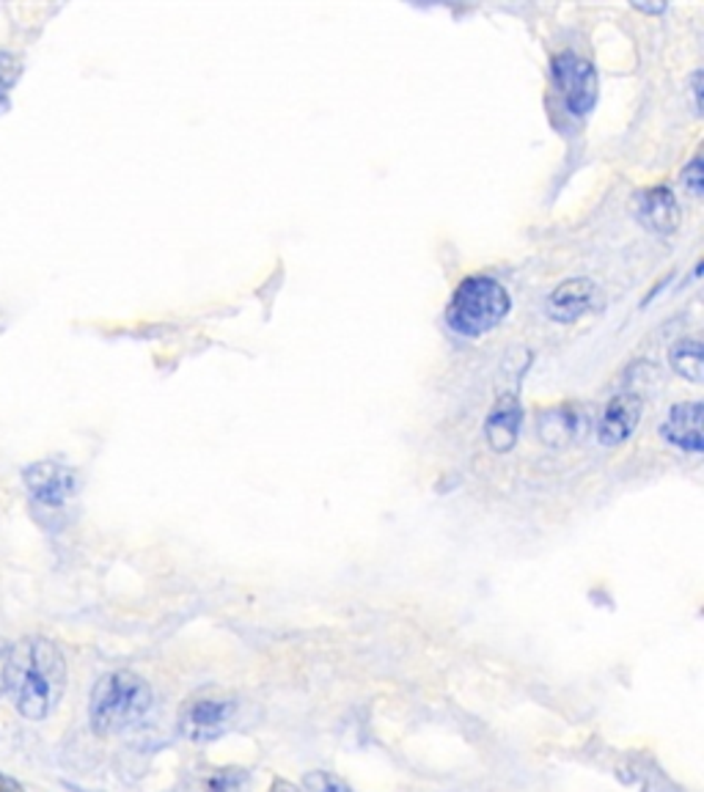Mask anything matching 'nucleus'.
<instances>
[{"mask_svg":"<svg viewBox=\"0 0 704 792\" xmlns=\"http://www.w3.org/2000/svg\"><path fill=\"white\" fill-rule=\"evenodd\" d=\"M9 691L22 719H48L67 691L63 652L50 638H26L11 646Z\"/></svg>","mask_w":704,"mask_h":792,"instance_id":"obj_1","label":"nucleus"},{"mask_svg":"<svg viewBox=\"0 0 704 792\" xmlns=\"http://www.w3.org/2000/svg\"><path fill=\"white\" fill-rule=\"evenodd\" d=\"M151 689L147 680L136 672H110L100 677V683L91 691L89 719L97 735H119L130 730L151 707Z\"/></svg>","mask_w":704,"mask_h":792,"instance_id":"obj_2","label":"nucleus"},{"mask_svg":"<svg viewBox=\"0 0 704 792\" xmlns=\"http://www.w3.org/2000/svg\"><path fill=\"white\" fill-rule=\"evenodd\" d=\"M509 306V293L496 278L470 276L452 295L449 308H446V323L457 336L479 339V336L490 334L496 325L504 323Z\"/></svg>","mask_w":704,"mask_h":792,"instance_id":"obj_3","label":"nucleus"},{"mask_svg":"<svg viewBox=\"0 0 704 792\" xmlns=\"http://www.w3.org/2000/svg\"><path fill=\"white\" fill-rule=\"evenodd\" d=\"M22 482H26L31 504L44 512L63 509L80 491L78 471L52 463V459H42V463H33L31 468L22 471Z\"/></svg>","mask_w":704,"mask_h":792,"instance_id":"obj_4","label":"nucleus"},{"mask_svg":"<svg viewBox=\"0 0 704 792\" xmlns=\"http://www.w3.org/2000/svg\"><path fill=\"white\" fill-rule=\"evenodd\" d=\"M237 702L229 696H196L179 713V732L190 743H212L229 730Z\"/></svg>","mask_w":704,"mask_h":792,"instance_id":"obj_5","label":"nucleus"},{"mask_svg":"<svg viewBox=\"0 0 704 792\" xmlns=\"http://www.w3.org/2000/svg\"><path fill=\"white\" fill-rule=\"evenodd\" d=\"M554 80L562 91L569 113L584 116L597 102V75L595 67L575 52H562L554 58Z\"/></svg>","mask_w":704,"mask_h":792,"instance_id":"obj_6","label":"nucleus"},{"mask_svg":"<svg viewBox=\"0 0 704 792\" xmlns=\"http://www.w3.org/2000/svg\"><path fill=\"white\" fill-rule=\"evenodd\" d=\"M601 308V289L592 278H569L558 284L554 295L548 297V317L556 323H578L586 314Z\"/></svg>","mask_w":704,"mask_h":792,"instance_id":"obj_7","label":"nucleus"},{"mask_svg":"<svg viewBox=\"0 0 704 792\" xmlns=\"http://www.w3.org/2000/svg\"><path fill=\"white\" fill-rule=\"evenodd\" d=\"M644 402L638 394H616L614 399L605 405L601 424H597V438L603 446L625 444L633 433H636L638 422H642Z\"/></svg>","mask_w":704,"mask_h":792,"instance_id":"obj_8","label":"nucleus"},{"mask_svg":"<svg viewBox=\"0 0 704 792\" xmlns=\"http://www.w3.org/2000/svg\"><path fill=\"white\" fill-rule=\"evenodd\" d=\"M661 435L672 446L683 448V452L700 454L702 452V405L700 402H680L668 410L666 422H663Z\"/></svg>","mask_w":704,"mask_h":792,"instance_id":"obj_9","label":"nucleus"},{"mask_svg":"<svg viewBox=\"0 0 704 792\" xmlns=\"http://www.w3.org/2000/svg\"><path fill=\"white\" fill-rule=\"evenodd\" d=\"M520 418L523 410L515 392L498 396V402L493 405L490 416H487L485 422V435L496 452H509V448L515 446L517 433H520Z\"/></svg>","mask_w":704,"mask_h":792,"instance_id":"obj_10","label":"nucleus"},{"mask_svg":"<svg viewBox=\"0 0 704 792\" xmlns=\"http://www.w3.org/2000/svg\"><path fill=\"white\" fill-rule=\"evenodd\" d=\"M638 218L657 235H672L680 224L677 198L668 188H653L638 198Z\"/></svg>","mask_w":704,"mask_h":792,"instance_id":"obj_11","label":"nucleus"},{"mask_svg":"<svg viewBox=\"0 0 704 792\" xmlns=\"http://www.w3.org/2000/svg\"><path fill=\"white\" fill-rule=\"evenodd\" d=\"M188 792H251V773L246 768H209L196 773Z\"/></svg>","mask_w":704,"mask_h":792,"instance_id":"obj_12","label":"nucleus"},{"mask_svg":"<svg viewBox=\"0 0 704 792\" xmlns=\"http://www.w3.org/2000/svg\"><path fill=\"white\" fill-rule=\"evenodd\" d=\"M668 360H672V369L677 372L680 377L691 383L702 380V345L696 339H683L672 347L668 353Z\"/></svg>","mask_w":704,"mask_h":792,"instance_id":"obj_13","label":"nucleus"},{"mask_svg":"<svg viewBox=\"0 0 704 792\" xmlns=\"http://www.w3.org/2000/svg\"><path fill=\"white\" fill-rule=\"evenodd\" d=\"M20 75H22L20 56L0 50V108L9 105V95L17 86V80H20Z\"/></svg>","mask_w":704,"mask_h":792,"instance_id":"obj_14","label":"nucleus"},{"mask_svg":"<svg viewBox=\"0 0 704 792\" xmlns=\"http://www.w3.org/2000/svg\"><path fill=\"white\" fill-rule=\"evenodd\" d=\"M303 792H353L350 784L328 771H311L303 779Z\"/></svg>","mask_w":704,"mask_h":792,"instance_id":"obj_15","label":"nucleus"},{"mask_svg":"<svg viewBox=\"0 0 704 792\" xmlns=\"http://www.w3.org/2000/svg\"><path fill=\"white\" fill-rule=\"evenodd\" d=\"M700 174H702V160H700V157H696V160L691 162V166L683 171V182L688 185V190H691V194H694L696 198L702 196V177H700Z\"/></svg>","mask_w":704,"mask_h":792,"instance_id":"obj_16","label":"nucleus"},{"mask_svg":"<svg viewBox=\"0 0 704 792\" xmlns=\"http://www.w3.org/2000/svg\"><path fill=\"white\" fill-rule=\"evenodd\" d=\"M9 663H11V644L0 638V696L9 691Z\"/></svg>","mask_w":704,"mask_h":792,"instance_id":"obj_17","label":"nucleus"},{"mask_svg":"<svg viewBox=\"0 0 704 792\" xmlns=\"http://www.w3.org/2000/svg\"><path fill=\"white\" fill-rule=\"evenodd\" d=\"M0 792H22V788L20 782H14L11 776H3V773H0Z\"/></svg>","mask_w":704,"mask_h":792,"instance_id":"obj_18","label":"nucleus"},{"mask_svg":"<svg viewBox=\"0 0 704 792\" xmlns=\"http://www.w3.org/2000/svg\"><path fill=\"white\" fill-rule=\"evenodd\" d=\"M270 792H300L295 784H289V782H284V779H272V784H270Z\"/></svg>","mask_w":704,"mask_h":792,"instance_id":"obj_19","label":"nucleus"}]
</instances>
